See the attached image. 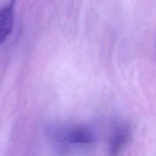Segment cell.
Masks as SVG:
<instances>
[{
  "mask_svg": "<svg viewBox=\"0 0 156 156\" xmlns=\"http://www.w3.org/2000/svg\"><path fill=\"white\" fill-rule=\"evenodd\" d=\"M15 0H11L2 7L0 12V41L2 44L11 34L14 24V5Z\"/></svg>",
  "mask_w": 156,
  "mask_h": 156,
  "instance_id": "cell-1",
  "label": "cell"
},
{
  "mask_svg": "<svg viewBox=\"0 0 156 156\" xmlns=\"http://www.w3.org/2000/svg\"><path fill=\"white\" fill-rule=\"evenodd\" d=\"M68 142L73 144H88L95 140V132L87 125H77L71 127L67 133Z\"/></svg>",
  "mask_w": 156,
  "mask_h": 156,
  "instance_id": "cell-2",
  "label": "cell"
},
{
  "mask_svg": "<svg viewBox=\"0 0 156 156\" xmlns=\"http://www.w3.org/2000/svg\"><path fill=\"white\" fill-rule=\"evenodd\" d=\"M128 137V130L125 127H119L112 134L110 142V153L111 156H118Z\"/></svg>",
  "mask_w": 156,
  "mask_h": 156,
  "instance_id": "cell-3",
  "label": "cell"
}]
</instances>
